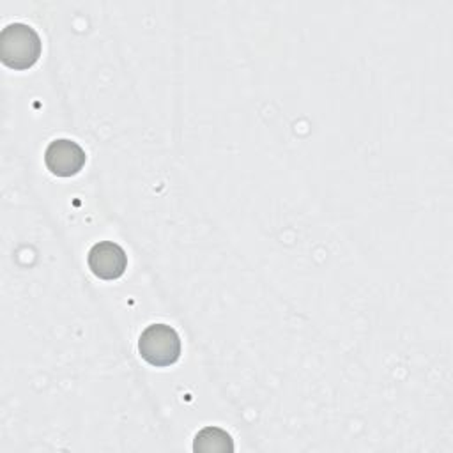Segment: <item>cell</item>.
<instances>
[{
  "instance_id": "6da1fadb",
  "label": "cell",
  "mask_w": 453,
  "mask_h": 453,
  "mask_svg": "<svg viewBox=\"0 0 453 453\" xmlns=\"http://www.w3.org/2000/svg\"><path fill=\"white\" fill-rule=\"evenodd\" d=\"M41 37L25 23H11L0 32V60L11 69H30L41 57Z\"/></svg>"
},
{
  "instance_id": "277c9868",
  "label": "cell",
  "mask_w": 453,
  "mask_h": 453,
  "mask_svg": "<svg viewBox=\"0 0 453 453\" xmlns=\"http://www.w3.org/2000/svg\"><path fill=\"white\" fill-rule=\"evenodd\" d=\"M88 267L101 280H117L127 267V255L117 242L101 241L88 251Z\"/></svg>"
},
{
  "instance_id": "7a4b0ae2",
  "label": "cell",
  "mask_w": 453,
  "mask_h": 453,
  "mask_svg": "<svg viewBox=\"0 0 453 453\" xmlns=\"http://www.w3.org/2000/svg\"><path fill=\"white\" fill-rule=\"evenodd\" d=\"M138 350L149 365L170 366L180 356V338L168 324H150L140 334Z\"/></svg>"
},
{
  "instance_id": "3957f363",
  "label": "cell",
  "mask_w": 453,
  "mask_h": 453,
  "mask_svg": "<svg viewBox=\"0 0 453 453\" xmlns=\"http://www.w3.org/2000/svg\"><path fill=\"white\" fill-rule=\"evenodd\" d=\"M85 159V150L76 142L67 138L53 140L44 152V163L57 177L76 175L83 168Z\"/></svg>"
},
{
  "instance_id": "5b68a950",
  "label": "cell",
  "mask_w": 453,
  "mask_h": 453,
  "mask_svg": "<svg viewBox=\"0 0 453 453\" xmlns=\"http://www.w3.org/2000/svg\"><path fill=\"white\" fill-rule=\"evenodd\" d=\"M193 449L198 453H232L234 441L225 430L218 426H205L195 435Z\"/></svg>"
}]
</instances>
